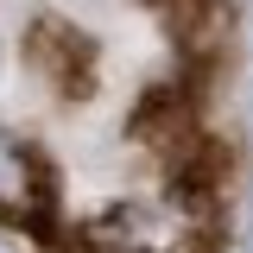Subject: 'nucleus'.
Segmentation results:
<instances>
[{
  "label": "nucleus",
  "mask_w": 253,
  "mask_h": 253,
  "mask_svg": "<svg viewBox=\"0 0 253 253\" xmlns=\"http://www.w3.org/2000/svg\"><path fill=\"white\" fill-rule=\"evenodd\" d=\"M133 139L158 152L165 165H177V158L203 139V121H196V89L190 83H158L139 108H133Z\"/></svg>",
  "instance_id": "3"
},
{
  "label": "nucleus",
  "mask_w": 253,
  "mask_h": 253,
  "mask_svg": "<svg viewBox=\"0 0 253 253\" xmlns=\"http://www.w3.org/2000/svg\"><path fill=\"white\" fill-rule=\"evenodd\" d=\"M165 6H171V44H177V63H184V83L203 89L234 57L241 13H234V0H165Z\"/></svg>",
  "instance_id": "2"
},
{
  "label": "nucleus",
  "mask_w": 253,
  "mask_h": 253,
  "mask_svg": "<svg viewBox=\"0 0 253 253\" xmlns=\"http://www.w3.org/2000/svg\"><path fill=\"white\" fill-rule=\"evenodd\" d=\"M26 63L38 70V83L57 95V101H89L101 83V51L76 19L63 13H38L26 26Z\"/></svg>",
  "instance_id": "1"
}]
</instances>
